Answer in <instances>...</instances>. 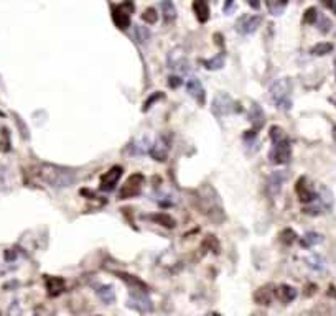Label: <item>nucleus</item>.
<instances>
[{
    "label": "nucleus",
    "mask_w": 336,
    "mask_h": 316,
    "mask_svg": "<svg viewBox=\"0 0 336 316\" xmlns=\"http://www.w3.org/2000/svg\"><path fill=\"white\" fill-rule=\"evenodd\" d=\"M122 171H124L122 166L116 165V166H112L109 171L104 173L102 178H101V189L102 191H112V189L116 188L117 181H119L121 176H122Z\"/></svg>",
    "instance_id": "15"
},
{
    "label": "nucleus",
    "mask_w": 336,
    "mask_h": 316,
    "mask_svg": "<svg viewBox=\"0 0 336 316\" xmlns=\"http://www.w3.org/2000/svg\"><path fill=\"white\" fill-rule=\"evenodd\" d=\"M142 20L145 22V23H150V25H153L157 20H158V15H157V10L153 9V7H149L147 9L144 14H142Z\"/></svg>",
    "instance_id": "32"
},
{
    "label": "nucleus",
    "mask_w": 336,
    "mask_h": 316,
    "mask_svg": "<svg viewBox=\"0 0 336 316\" xmlns=\"http://www.w3.org/2000/svg\"><path fill=\"white\" fill-rule=\"evenodd\" d=\"M96 293L105 303V305H112L114 300H116V293H114V290H112L110 285H102V287H97Z\"/></svg>",
    "instance_id": "24"
},
{
    "label": "nucleus",
    "mask_w": 336,
    "mask_h": 316,
    "mask_svg": "<svg viewBox=\"0 0 336 316\" xmlns=\"http://www.w3.org/2000/svg\"><path fill=\"white\" fill-rule=\"evenodd\" d=\"M331 51H333V45L326 43V41H323V43H318V45L313 46V48H311V55L323 56V55H328V53H331Z\"/></svg>",
    "instance_id": "29"
},
{
    "label": "nucleus",
    "mask_w": 336,
    "mask_h": 316,
    "mask_svg": "<svg viewBox=\"0 0 336 316\" xmlns=\"http://www.w3.org/2000/svg\"><path fill=\"white\" fill-rule=\"evenodd\" d=\"M252 316H264V314H252Z\"/></svg>",
    "instance_id": "42"
},
{
    "label": "nucleus",
    "mask_w": 336,
    "mask_h": 316,
    "mask_svg": "<svg viewBox=\"0 0 336 316\" xmlns=\"http://www.w3.org/2000/svg\"><path fill=\"white\" fill-rule=\"evenodd\" d=\"M193 12L199 23L208 22L209 19V5L206 0H193Z\"/></svg>",
    "instance_id": "18"
},
{
    "label": "nucleus",
    "mask_w": 336,
    "mask_h": 316,
    "mask_svg": "<svg viewBox=\"0 0 336 316\" xmlns=\"http://www.w3.org/2000/svg\"><path fill=\"white\" fill-rule=\"evenodd\" d=\"M0 316H2V314H0Z\"/></svg>",
    "instance_id": "45"
},
{
    "label": "nucleus",
    "mask_w": 336,
    "mask_h": 316,
    "mask_svg": "<svg viewBox=\"0 0 336 316\" xmlns=\"http://www.w3.org/2000/svg\"><path fill=\"white\" fill-rule=\"evenodd\" d=\"M274 290H269V287H262L257 290V293L254 295L256 301L259 303V305H270V301H272L274 298Z\"/></svg>",
    "instance_id": "25"
},
{
    "label": "nucleus",
    "mask_w": 336,
    "mask_h": 316,
    "mask_svg": "<svg viewBox=\"0 0 336 316\" xmlns=\"http://www.w3.org/2000/svg\"><path fill=\"white\" fill-rule=\"evenodd\" d=\"M315 201H316L315 206L306 207V209H305L306 214H320V213L329 211L333 207V194L325 186L320 188V193L316 194V199Z\"/></svg>",
    "instance_id": "7"
},
{
    "label": "nucleus",
    "mask_w": 336,
    "mask_h": 316,
    "mask_svg": "<svg viewBox=\"0 0 336 316\" xmlns=\"http://www.w3.org/2000/svg\"><path fill=\"white\" fill-rule=\"evenodd\" d=\"M280 237H282V241L284 242H287V244H292L293 241H295V232H293L292 229H285L284 232L280 234Z\"/></svg>",
    "instance_id": "36"
},
{
    "label": "nucleus",
    "mask_w": 336,
    "mask_h": 316,
    "mask_svg": "<svg viewBox=\"0 0 336 316\" xmlns=\"http://www.w3.org/2000/svg\"><path fill=\"white\" fill-rule=\"evenodd\" d=\"M150 150V142L145 139H139V140H135V142H132L131 144V152L134 153V155H144V153H147Z\"/></svg>",
    "instance_id": "26"
},
{
    "label": "nucleus",
    "mask_w": 336,
    "mask_h": 316,
    "mask_svg": "<svg viewBox=\"0 0 336 316\" xmlns=\"http://www.w3.org/2000/svg\"><path fill=\"white\" fill-rule=\"evenodd\" d=\"M323 4H325L328 9H331L336 14V0H323Z\"/></svg>",
    "instance_id": "39"
},
{
    "label": "nucleus",
    "mask_w": 336,
    "mask_h": 316,
    "mask_svg": "<svg viewBox=\"0 0 336 316\" xmlns=\"http://www.w3.org/2000/svg\"><path fill=\"white\" fill-rule=\"evenodd\" d=\"M162 97H163V94H162V92H155V94H152V96L145 100V104H144V111L147 112V111H149L150 107H152V104H153V102H157V100H158V99H162Z\"/></svg>",
    "instance_id": "35"
},
{
    "label": "nucleus",
    "mask_w": 336,
    "mask_h": 316,
    "mask_svg": "<svg viewBox=\"0 0 336 316\" xmlns=\"http://www.w3.org/2000/svg\"><path fill=\"white\" fill-rule=\"evenodd\" d=\"M46 290L50 296H58L64 290V280L60 277H50L46 280Z\"/></svg>",
    "instance_id": "21"
},
{
    "label": "nucleus",
    "mask_w": 336,
    "mask_h": 316,
    "mask_svg": "<svg viewBox=\"0 0 336 316\" xmlns=\"http://www.w3.org/2000/svg\"><path fill=\"white\" fill-rule=\"evenodd\" d=\"M117 275L119 278H122L124 282H126L129 287L132 290H137V291H147V285L142 282V280H139L137 277L131 275V273H124V272H117Z\"/></svg>",
    "instance_id": "20"
},
{
    "label": "nucleus",
    "mask_w": 336,
    "mask_h": 316,
    "mask_svg": "<svg viewBox=\"0 0 336 316\" xmlns=\"http://www.w3.org/2000/svg\"><path fill=\"white\" fill-rule=\"evenodd\" d=\"M234 100L233 97L229 96L226 92H219L217 96L213 99V104H211V112L216 116V117H226L229 114H233L234 112Z\"/></svg>",
    "instance_id": "6"
},
{
    "label": "nucleus",
    "mask_w": 336,
    "mask_h": 316,
    "mask_svg": "<svg viewBox=\"0 0 336 316\" xmlns=\"http://www.w3.org/2000/svg\"><path fill=\"white\" fill-rule=\"evenodd\" d=\"M308 265L311 268H315V270H323V268H325V262H323L321 257H318V255H313V257L308 259Z\"/></svg>",
    "instance_id": "33"
},
{
    "label": "nucleus",
    "mask_w": 336,
    "mask_h": 316,
    "mask_svg": "<svg viewBox=\"0 0 336 316\" xmlns=\"http://www.w3.org/2000/svg\"><path fill=\"white\" fill-rule=\"evenodd\" d=\"M35 176L51 188H69L78 180V175H76L73 170L61 168V166H56V165H46V163L38 165L37 168H35Z\"/></svg>",
    "instance_id": "2"
},
{
    "label": "nucleus",
    "mask_w": 336,
    "mask_h": 316,
    "mask_svg": "<svg viewBox=\"0 0 336 316\" xmlns=\"http://www.w3.org/2000/svg\"><path fill=\"white\" fill-rule=\"evenodd\" d=\"M167 64L172 71H176V73H186L190 69V63H188V58L185 55V51L181 48H175L168 53L167 56Z\"/></svg>",
    "instance_id": "9"
},
{
    "label": "nucleus",
    "mask_w": 336,
    "mask_h": 316,
    "mask_svg": "<svg viewBox=\"0 0 336 316\" xmlns=\"http://www.w3.org/2000/svg\"><path fill=\"white\" fill-rule=\"evenodd\" d=\"M186 89H188V94H190L191 97H194L198 100L199 104H204V87L201 84V81L198 79V77H190V81H188L186 84Z\"/></svg>",
    "instance_id": "17"
},
{
    "label": "nucleus",
    "mask_w": 336,
    "mask_h": 316,
    "mask_svg": "<svg viewBox=\"0 0 336 316\" xmlns=\"http://www.w3.org/2000/svg\"><path fill=\"white\" fill-rule=\"evenodd\" d=\"M262 19L259 15H243L236 22V30L241 35H252L256 30L261 27Z\"/></svg>",
    "instance_id": "12"
},
{
    "label": "nucleus",
    "mask_w": 336,
    "mask_h": 316,
    "mask_svg": "<svg viewBox=\"0 0 336 316\" xmlns=\"http://www.w3.org/2000/svg\"><path fill=\"white\" fill-rule=\"evenodd\" d=\"M224 61H226V56H224V53H219L217 56H214L213 59H208V61H203L204 68L209 69V71H216V69H221L224 66Z\"/></svg>",
    "instance_id": "27"
},
{
    "label": "nucleus",
    "mask_w": 336,
    "mask_h": 316,
    "mask_svg": "<svg viewBox=\"0 0 336 316\" xmlns=\"http://www.w3.org/2000/svg\"><path fill=\"white\" fill-rule=\"evenodd\" d=\"M149 219H150V221H153V223H155V224H160V226H163V228H170V229H173L175 226H176V221H175L172 216H170V214H165V213L150 214Z\"/></svg>",
    "instance_id": "22"
},
{
    "label": "nucleus",
    "mask_w": 336,
    "mask_h": 316,
    "mask_svg": "<svg viewBox=\"0 0 336 316\" xmlns=\"http://www.w3.org/2000/svg\"><path fill=\"white\" fill-rule=\"evenodd\" d=\"M318 19H320L321 32H328V30H329V20L325 19V17H321V15H318Z\"/></svg>",
    "instance_id": "37"
},
{
    "label": "nucleus",
    "mask_w": 336,
    "mask_h": 316,
    "mask_svg": "<svg viewBox=\"0 0 336 316\" xmlns=\"http://www.w3.org/2000/svg\"><path fill=\"white\" fill-rule=\"evenodd\" d=\"M334 71H336V61H334Z\"/></svg>",
    "instance_id": "43"
},
{
    "label": "nucleus",
    "mask_w": 336,
    "mask_h": 316,
    "mask_svg": "<svg viewBox=\"0 0 336 316\" xmlns=\"http://www.w3.org/2000/svg\"><path fill=\"white\" fill-rule=\"evenodd\" d=\"M247 117H249V122L252 124V129L249 130L251 134H246V139H249V137H256L257 135V130H261L265 124V114L262 111L261 106L257 104H252L249 112H247Z\"/></svg>",
    "instance_id": "11"
},
{
    "label": "nucleus",
    "mask_w": 336,
    "mask_h": 316,
    "mask_svg": "<svg viewBox=\"0 0 336 316\" xmlns=\"http://www.w3.org/2000/svg\"><path fill=\"white\" fill-rule=\"evenodd\" d=\"M168 150H170V145H168V140L165 139L163 135H160L158 139L153 142L150 145V155L153 157V160H158V162H165L168 157Z\"/></svg>",
    "instance_id": "16"
},
{
    "label": "nucleus",
    "mask_w": 336,
    "mask_h": 316,
    "mask_svg": "<svg viewBox=\"0 0 336 316\" xmlns=\"http://www.w3.org/2000/svg\"><path fill=\"white\" fill-rule=\"evenodd\" d=\"M323 241V237L320 234H316V232H306L302 239V244L305 247H313L316 244H320Z\"/></svg>",
    "instance_id": "28"
},
{
    "label": "nucleus",
    "mask_w": 336,
    "mask_h": 316,
    "mask_svg": "<svg viewBox=\"0 0 336 316\" xmlns=\"http://www.w3.org/2000/svg\"><path fill=\"white\" fill-rule=\"evenodd\" d=\"M270 100L275 104L279 111H290L292 109V81L287 77L277 79L270 86Z\"/></svg>",
    "instance_id": "3"
},
{
    "label": "nucleus",
    "mask_w": 336,
    "mask_h": 316,
    "mask_svg": "<svg viewBox=\"0 0 336 316\" xmlns=\"http://www.w3.org/2000/svg\"><path fill=\"white\" fill-rule=\"evenodd\" d=\"M160 9H162L165 22H168V23L175 22V19H176V9H175V4L172 2V0H162Z\"/></svg>",
    "instance_id": "23"
},
{
    "label": "nucleus",
    "mask_w": 336,
    "mask_h": 316,
    "mask_svg": "<svg viewBox=\"0 0 336 316\" xmlns=\"http://www.w3.org/2000/svg\"><path fill=\"white\" fill-rule=\"evenodd\" d=\"M135 37H137V40L140 41V43H149V40H150V30L147 28V27H142V25H137L135 27Z\"/></svg>",
    "instance_id": "30"
},
{
    "label": "nucleus",
    "mask_w": 336,
    "mask_h": 316,
    "mask_svg": "<svg viewBox=\"0 0 336 316\" xmlns=\"http://www.w3.org/2000/svg\"><path fill=\"white\" fill-rule=\"evenodd\" d=\"M305 23H315L318 20V12L315 7H310L308 10L305 12V17H303Z\"/></svg>",
    "instance_id": "34"
},
{
    "label": "nucleus",
    "mask_w": 336,
    "mask_h": 316,
    "mask_svg": "<svg viewBox=\"0 0 336 316\" xmlns=\"http://www.w3.org/2000/svg\"><path fill=\"white\" fill-rule=\"evenodd\" d=\"M287 180V175L284 171H274L270 173L267 181H265V191H267V194L270 196V198H277L282 189V184L285 183Z\"/></svg>",
    "instance_id": "13"
},
{
    "label": "nucleus",
    "mask_w": 336,
    "mask_h": 316,
    "mask_svg": "<svg viewBox=\"0 0 336 316\" xmlns=\"http://www.w3.org/2000/svg\"><path fill=\"white\" fill-rule=\"evenodd\" d=\"M5 181H7V178H5V170H4V166H0V188L5 186Z\"/></svg>",
    "instance_id": "40"
},
{
    "label": "nucleus",
    "mask_w": 336,
    "mask_h": 316,
    "mask_svg": "<svg viewBox=\"0 0 336 316\" xmlns=\"http://www.w3.org/2000/svg\"><path fill=\"white\" fill-rule=\"evenodd\" d=\"M168 84L172 86V87H178L180 84H181V77H178V76H172L168 79Z\"/></svg>",
    "instance_id": "38"
},
{
    "label": "nucleus",
    "mask_w": 336,
    "mask_h": 316,
    "mask_svg": "<svg viewBox=\"0 0 336 316\" xmlns=\"http://www.w3.org/2000/svg\"><path fill=\"white\" fill-rule=\"evenodd\" d=\"M295 191H297V196H298V201L302 202H313L316 199V193L313 186L308 183L305 176L298 178L297 180V184H295Z\"/></svg>",
    "instance_id": "14"
},
{
    "label": "nucleus",
    "mask_w": 336,
    "mask_h": 316,
    "mask_svg": "<svg viewBox=\"0 0 336 316\" xmlns=\"http://www.w3.org/2000/svg\"><path fill=\"white\" fill-rule=\"evenodd\" d=\"M127 306H131V308L137 309V311H142V313H149L153 309L152 300L145 295V291H137V290H134L131 293V296H129Z\"/></svg>",
    "instance_id": "10"
},
{
    "label": "nucleus",
    "mask_w": 336,
    "mask_h": 316,
    "mask_svg": "<svg viewBox=\"0 0 336 316\" xmlns=\"http://www.w3.org/2000/svg\"><path fill=\"white\" fill-rule=\"evenodd\" d=\"M196 206H198V211L201 213L204 218H208L211 223L221 224L224 221L222 201L211 184H203L196 191Z\"/></svg>",
    "instance_id": "1"
},
{
    "label": "nucleus",
    "mask_w": 336,
    "mask_h": 316,
    "mask_svg": "<svg viewBox=\"0 0 336 316\" xmlns=\"http://www.w3.org/2000/svg\"><path fill=\"white\" fill-rule=\"evenodd\" d=\"M269 9L272 12V15H280V12L284 10V7L288 4V0H267Z\"/></svg>",
    "instance_id": "31"
},
{
    "label": "nucleus",
    "mask_w": 336,
    "mask_h": 316,
    "mask_svg": "<svg viewBox=\"0 0 336 316\" xmlns=\"http://www.w3.org/2000/svg\"><path fill=\"white\" fill-rule=\"evenodd\" d=\"M134 12V4L131 0H126L112 9V20L119 30H126L131 25V15Z\"/></svg>",
    "instance_id": "5"
},
{
    "label": "nucleus",
    "mask_w": 336,
    "mask_h": 316,
    "mask_svg": "<svg viewBox=\"0 0 336 316\" xmlns=\"http://www.w3.org/2000/svg\"><path fill=\"white\" fill-rule=\"evenodd\" d=\"M247 2H249V5L254 10H259L261 9V0H247Z\"/></svg>",
    "instance_id": "41"
},
{
    "label": "nucleus",
    "mask_w": 336,
    "mask_h": 316,
    "mask_svg": "<svg viewBox=\"0 0 336 316\" xmlns=\"http://www.w3.org/2000/svg\"><path fill=\"white\" fill-rule=\"evenodd\" d=\"M290 157H292V147H290V142H288L287 137L282 140L272 142V148H270V152H269L270 163L284 165V163L290 162Z\"/></svg>",
    "instance_id": "4"
},
{
    "label": "nucleus",
    "mask_w": 336,
    "mask_h": 316,
    "mask_svg": "<svg viewBox=\"0 0 336 316\" xmlns=\"http://www.w3.org/2000/svg\"><path fill=\"white\" fill-rule=\"evenodd\" d=\"M97 316H101V314H97Z\"/></svg>",
    "instance_id": "44"
},
{
    "label": "nucleus",
    "mask_w": 336,
    "mask_h": 316,
    "mask_svg": "<svg viewBox=\"0 0 336 316\" xmlns=\"http://www.w3.org/2000/svg\"><path fill=\"white\" fill-rule=\"evenodd\" d=\"M144 181H145V178L142 173H134V175L129 176L126 184H124L121 189V199H129V198L137 196L140 193V189H142Z\"/></svg>",
    "instance_id": "8"
},
{
    "label": "nucleus",
    "mask_w": 336,
    "mask_h": 316,
    "mask_svg": "<svg viewBox=\"0 0 336 316\" xmlns=\"http://www.w3.org/2000/svg\"><path fill=\"white\" fill-rule=\"evenodd\" d=\"M275 295L282 303L287 305V303H290L297 298V290L290 287V285H280V287L275 290Z\"/></svg>",
    "instance_id": "19"
}]
</instances>
